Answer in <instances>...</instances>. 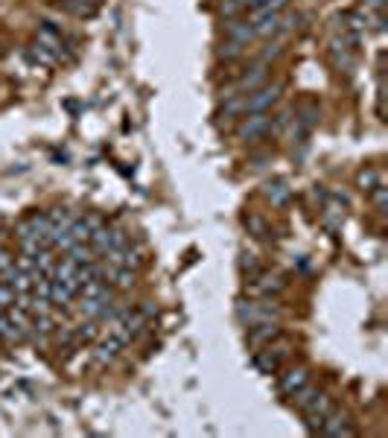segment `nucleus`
Masks as SVG:
<instances>
[{"instance_id":"f257e3e1","label":"nucleus","mask_w":388,"mask_h":438,"mask_svg":"<svg viewBox=\"0 0 388 438\" xmlns=\"http://www.w3.org/2000/svg\"><path fill=\"white\" fill-rule=\"evenodd\" d=\"M269 132H271V111H251V115H242V120L237 126V138L242 143H257Z\"/></svg>"},{"instance_id":"f03ea898","label":"nucleus","mask_w":388,"mask_h":438,"mask_svg":"<svg viewBox=\"0 0 388 438\" xmlns=\"http://www.w3.org/2000/svg\"><path fill=\"white\" fill-rule=\"evenodd\" d=\"M237 319L242 324H263V321H278L281 310L269 301H237Z\"/></svg>"},{"instance_id":"7ed1b4c3","label":"nucleus","mask_w":388,"mask_h":438,"mask_svg":"<svg viewBox=\"0 0 388 438\" xmlns=\"http://www.w3.org/2000/svg\"><path fill=\"white\" fill-rule=\"evenodd\" d=\"M283 96V82H266L260 88H254L251 94H246V115H251V111H271L274 105L281 103Z\"/></svg>"},{"instance_id":"20e7f679","label":"nucleus","mask_w":388,"mask_h":438,"mask_svg":"<svg viewBox=\"0 0 388 438\" xmlns=\"http://www.w3.org/2000/svg\"><path fill=\"white\" fill-rule=\"evenodd\" d=\"M286 353H289V342H283V345H266L263 351H257L254 353V368L260 371V374H278L281 371V363L286 360Z\"/></svg>"},{"instance_id":"39448f33","label":"nucleus","mask_w":388,"mask_h":438,"mask_svg":"<svg viewBox=\"0 0 388 438\" xmlns=\"http://www.w3.org/2000/svg\"><path fill=\"white\" fill-rule=\"evenodd\" d=\"M315 432L318 435H327V438H353V435H357V427L350 424V415L348 412L333 409L324 421H321V427Z\"/></svg>"},{"instance_id":"423d86ee","label":"nucleus","mask_w":388,"mask_h":438,"mask_svg":"<svg viewBox=\"0 0 388 438\" xmlns=\"http://www.w3.org/2000/svg\"><path fill=\"white\" fill-rule=\"evenodd\" d=\"M333 409H336V407H333V400H330L327 395H321V392H318V397H315V400H313L310 407H306L301 415L306 418V427H310V432H315V430L321 427V421H324Z\"/></svg>"},{"instance_id":"0eeeda50","label":"nucleus","mask_w":388,"mask_h":438,"mask_svg":"<svg viewBox=\"0 0 388 438\" xmlns=\"http://www.w3.org/2000/svg\"><path fill=\"white\" fill-rule=\"evenodd\" d=\"M281 336V328L278 321H263V324H251L248 328V345L251 348H266L269 342Z\"/></svg>"},{"instance_id":"6e6552de","label":"nucleus","mask_w":388,"mask_h":438,"mask_svg":"<svg viewBox=\"0 0 388 438\" xmlns=\"http://www.w3.org/2000/svg\"><path fill=\"white\" fill-rule=\"evenodd\" d=\"M225 38L228 41H237V44H251L254 41V29H251V21H246V18H228L225 21Z\"/></svg>"},{"instance_id":"1a4fd4ad","label":"nucleus","mask_w":388,"mask_h":438,"mask_svg":"<svg viewBox=\"0 0 388 438\" xmlns=\"http://www.w3.org/2000/svg\"><path fill=\"white\" fill-rule=\"evenodd\" d=\"M126 345L120 342V339L108 330V336L103 339L100 345H96V351H94V360H96V365H108V363H114L117 356H120V351H123Z\"/></svg>"},{"instance_id":"9d476101","label":"nucleus","mask_w":388,"mask_h":438,"mask_svg":"<svg viewBox=\"0 0 388 438\" xmlns=\"http://www.w3.org/2000/svg\"><path fill=\"white\" fill-rule=\"evenodd\" d=\"M310 383V371H306L304 365H295V368H289L286 374L281 377V395H295L301 386H306Z\"/></svg>"},{"instance_id":"9b49d317","label":"nucleus","mask_w":388,"mask_h":438,"mask_svg":"<svg viewBox=\"0 0 388 438\" xmlns=\"http://www.w3.org/2000/svg\"><path fill=\"white\" fill-rule=\"evenodd\" d=\"M108 284L114 286V289H120V292L132 289V286L137 284V269H128V266H111V272H108Z\"/></svg>"},{"instance_id":"f8f14e48","label":"nucleus","mask_w":388,"mask_h":438,"mask_svg":"<svg viewBox=\"0 0 388 438\" xmlns=\"http://www.w3.org/2000/svg\"><path fill=\"white\" fill-rule=\"evenodd\" d=\"M242 115H246V94L228 96L225 105H222V111H219V123H231V120H237Z\"/></svg>"},{"instance_id":"ddd939ff","label":"nucleus","mask_w":388,"mask_h":438,"mask_svg":"<svg viewBox=\"0 0 388 438\" xmlns=\"http://www.w3.org/2000/svg\"><path fill=\"white\" fill-rule=\"evenodd\" d=\"M61 9L76 15V18H94V15H96V0H61Z\"/></svg>"},{"instance_id":"4468645a","label":"nucleus","mask_w":388,"mask_h":438,"mask_svg":"<svg viewBox=\"0 0 388 438\" xmlns=\"http://www.w3.org/2000/svg\"><path fill=\"white\" fill-rule=\"evenodd\" d=\"M330 56H333V61L338 64V68H345V71H350L353 68V50L342 41V38H336L333 44H330Z\"/></svg>"},{"instance_id":"2eb2a0df","label":"nucleus","mask_w":388,"mask_h":438,"mask_svg":"<svg viewBox=\"0 0 388 438\" xmlns=\"http://www.w3.org/2000/svg\"><path fill=\"white\" fill-rule=\"evenodd\" d=\"M289 196H292V190L286 187V182H269V184H266V199H269L274 207L286 205Z\"/></svg>"},{"instance_id":"dca6fc26","label":"nucleus","mask_w":388,"mask_h":438,"mask_svg":"<svg viewBox=\"0 0 388 438\" xmlns=\"http://www.w3.org/2000/svg\"><path fill=\"white\" fill-rule=\"evenodd\" d=\"M289 397H292V407H295L298 412H304V409L310 407V403H313V400L318 397V388L306 383V386H301L298 392H295V395H289Z\"/></svg>"},{"instance_id":"f3484780","label":"nucleus","mask_w":388,"mask_h":438,"mask_svg":"<svg viewBox=\"0 0 388 438\" xmlns=\"http://www.w3.org/2000/svg\"><path fill=\"white\" fill-rule=\"evenodd\" d=\"M242 56H246V44H237V41H228V38H225L222 47L216 50V59L219 61H237Z\"/></svg>"},{"instance_id":"a211bd4d","label":"nucleus","mask_w":388,"mask_h":438,"mask_svg":"<svg viewBox=\"0 0 388 438\" xmlns=\"http://www.w3.org/2000/svg\"><path fill=\"white\" fill-rule=\"evenodd\" d=\"M96 336H100V321H96V319L82 321V324H79V328L73 330V339H76V342H94Z\"/></svg>"},{"instance_id":"6ab92c4d","label":"nucleus","mask_w":388,"mask_h":438,"mask_svg":"<svg viewBox=\"0 0 388 438\" xmlns=\"http://www.w3.org/2000/svg\"><path fill=\"white\" fill-rule=\"evenodd\" d=\"M292 0H263L260 6L251 9V18H263V15H281Z\"/></svg>"},{"instance_id":"aec40b11","label":"nucleus","mask_w":388,"mask_h":438,"mask_svg":"<svg viewBox=\"0 0 388 438\" xmlns=\"http://www.w3.org/2000/svg\"><path fill=\"white\" fill-rule=\"evenodd\" d=\"M357 184H359L365 193H371L374 187H380V184H382V173H380V170H374V167H371V170H362V173H359V178H357Z\"/></svg>"},{"instance_id":"412c9836","label":"nucleus","mask_w":388,"mask_h":438,"mask_svg":"<svg viewBox=\"0 0 388 438\" xmlns=\"http://www.w3.org/2000/svg\"><path fill=\"white\" fill-rule=\"evenodd\" d=\"M292 115H295V111H289V108L278 111V115L271 117V132L269 135H283L286 129H289V123H292Z\"/></svg>"},{"instance_id":"4be33fe9","label":"nucleus","mask_w":388,"mask_h":438,"mask_svg":"<svg viewBox=\"0 0 388 438\" xmlns=\"http://www.w3.org/2000/svg\"><path fill=\"white\" fill-rule=\"evenodd\" d=\"M371 205H374L377 214H385V210H388V187L385 184L371 190Z\"/></svg>"},{"instance_id":"5701e85b","label":"nucleus","mask_w":388,"mask_h":438,"mask_svg":"<svg viewBox=\"0 0 388 438\" xmlns=\"http://www.w3.org/2000/svg\"><path fill=\"white\" fill-rule=\"evenodd\" d=\"M239 269L248 275V278H257L260 275V266H257V257L251 254V251H242L239 254Z\"/></svg>"},{"instance_id":"b1692460","label":"nucleus","mask_w":388,"mask_h":438,"mask_svg":"<svg viewBox=\"0 0 388 438\" xmlns=\"http://www.w3.org/2000/svg\"><path fill=\"white\" fill-rule=\"evenodd\" d=\"M242 12H246V6H242V0H225V3L219 6V15H222L225 21H228V18H239Z\"/></svg>"},{"instance_id":"393cba45","label":"nucleus","mask_w":388,"mask_h":438,"mask_svg":"<svg viewBox=\"0 0 388 438\" xmlns=\"http://www.w3.org/2000/svg\"><path fill=\"white\" fill-rule=\"evenodd\" d=\"M254 289L263 292V295H278V292L283 289V281L281 278H263V284H257Z\"/></svg>"},{"instance_id":"a878e982","label":"nucleus","mask_w":388,"mask_h":438,"mask_svg":"<svg viewBox=\"0 0 388 438\" xmlns=\"http://www.w3.org/2000/svg\"><path fill=\"white\" fill-rule=\"evenodd\" d=\"M12 304H15V289H12L9 284L0 281V307H3V310H9Z\"/></svg>"},{"instance_id":"bb28decb","label":"nucleus","mask_w":388,"mask_h":438,"mask_svg":"<svg viewBox=\"0 0 388 438\" xmlns=\"http://www.w3.org/2000/svg\"><path fill=\"white\" fill-rule=\"evenodd\" d=\"M281 53H283V44H281V41H274V44H269V50H263V56H260V61H266V64H269L271 59H278Z\"/></svg>"},{"instance_id":"cd10ccee","label":"nucleus","mask_w":388,"mask_h":438,"mask_svg":"<svg viewBox=\"0 0 388 438\" xmlns=\"http://www.w3.org/2000/svg\"><path fill=\"white\" fill-rule=\"evenodd\" d=\"M246 225L254 231V237H266V225H263V219H257V217H248L246 219Z\"/></svg>"},{"instance_id":"c85d7f7f","label":"nucleus","mask_w":388,"mask_h":438,"mask_svg":"<svg viewBox=\"0 0 388 438\" xmlns=\"http://www.w3.org/2000/svg\"><path fill=\"white\" fill-rule=\"evenodd\" d=\"M263 3V0H242V6H246V9H254V6H260Z\"/></svg>"},{"instance_id":"c756f323","label":"nucleus","mask_w":388,"mask_h":438,"mask_svg":"<svg viewBox=\"0 0 388 438\" xmlns=\"http://www.w3.org/2000/svg\"><path fill=\"white\" fill-rule=\"evenodd\" d=\"M3 313H6V310H3V307H0V316H3Z\"/></svg>"}]
</instances>
